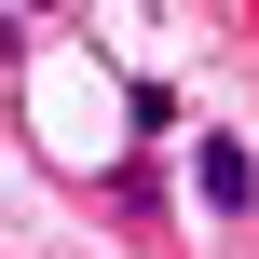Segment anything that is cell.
Masks as SVG:
<instances>
[{"label": "cell", "mask_w": 259, "mask_h": 259, "mask_svg": "<svg viewBox=\"0 0 259 259\" xmlns=\"http://www.w3.org/2000/svg\"><path fill=\"white\" fill-rule=\"evenodd\" d=\"M205 205H219V219H246V205H259V164H246V137H205Z\"/></svg>", "instance_id": "1"}]
</instances>
